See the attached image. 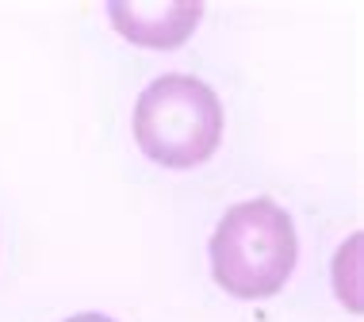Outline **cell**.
Returning <instances> with one entry per match:
<instances>
[{"label": "cell", "instance_id": "obj_1", "mask_svg": "<svg viewBox=\"0 0 364 322\" xmlns=\"http://www.w3.org/2000/svg\"><path fill=\"white\" fill-rule=\"evenodd\" d=\"M211 280L230 299L261 304L280 296L299 265V234L291 211L272 196L238 200L223 211L208 242Z\"/></svg>", "mask_w": 364, "mask_h": 322}, {"label": "cell", "instance_id": "obj_2", "mask_svg": "<svg viewBox=\"0 0 364 322\" xmlns=\"http://www.w3.org/2000/svg\"><path fill=\"white\" fill-rule=\"evenodd\" d=\"M131 131L146 161L188 173L219 154L226 112L208 81L192 73H161L134 100Z\"/></svg>", "mask_w": 364, "mask_h": 322}, {"label": "cell", "instance_id": "obj_3", "mask_svg": "<svg viewBox=\"0 0 364 322\" xmlns=\"http://www.w3.org/2000/svg\"><path fill=\"white\" fill-rule=\"evenodd\" d=\"M112 27L142 50H176L196 35L203 4L196 0H112L104 8Z\"/></svg>", "mask_w": 364, "mask_h": 322}, {"label": "cell", "instance_id": "obj_4", "mask_svg": "<svg viewBox=\"0 0 364 322\" xmlns=\"http://www.w3.org/2000/svg\"><path fill=\"white\" fill-rule=\"evenodd\" d=\"M360 234H349L346 242L338 246V253H333V296H338L341 307H349L353 315H360Z\"/></svg>", "mask_w": 364, "mask_h": 322}, {"label": "cell", "instance_id": "obj_5", "mask_svg": "<svg viewBox=\"0 0 364 322\" xmlns=\"http://www.w3.org/2000/svg\"><path fill=\"white\" fill-rule=\"evenodd\" d=\"M62 322H119V318L104 315V311H81V315H70V318H62Z\"/></svg>", "mask_w": 364, "mask_h": 322}]
</instances>
